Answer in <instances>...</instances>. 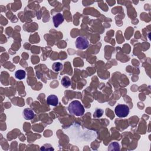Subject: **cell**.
<instances>
[{
	"mask_svg": "<svg viewBox=\"0 0 151 151\" xmlns=\"http://www.w3.org/2000/svg\"><path fill=\"white\" fill-rule=\"evenodd\" d=\"M23 116L25 120H31L35 116L34 111L30 108H25L23 110Z\"/></svg>",
	"mask_w": 151,
	"mask_h": 151,
	"instance_id": "5b68a950",
	"label": "cell"
},
{
	"mask_svg": "<svg viewBox=\"0 0 151 151\" xmlns=\"http://www.w3.org/2000/svg\"><path fill=\"white\" fill-rule=\"evenodd\" d=\"M129 107L126 104H118L114 109V112L116 116L119 117H126L129 113Z\"/></svg>",
	"mask_w": 151,
	"mask_h": 151,
	"instance_id": "7a4b0ae2",
	"label": "cell"
},
{
	"mask_svg": "<svg viewBox=\"0 0 151 151\" xmlns=\"http://www.w3.org/2000/svg\"><path fill=\"white\" fill-rule=\"evenodd\" d=\"M26 73L23 70H18L15 73V77L16 78L19 80L24 79L25 77Z\"/></svg>",
	"mask_w": 151,
	"mask_h": 151,
	"instance_id": "ba28073f",
	"label": "cell"
},
{
	"mask_svg": "<svg viewBox=\"0 0 151 151\" xmlns=\"http://www.w3.org/2000/svg\"><path fill=\"white\" fill-rule=\"evenodd\" d=\"M61 83L62 86L65 88H68L71 85V80L70 78L67 76H64L63 77V78L61 80Z\"/></svg>",
	"mask_w": 151,
	"mask_h": 151,
	"instance_id": "52a82bcc",
	"label": "cell"
},
{
	"mask_svg": "<svg viewBox=\"0 0 151 151\" xmlns=\"http://www.w3.org/2000/svg\"><path fill=\"white\" fill-rule=\"evenodd\" d=\"M75 45L77 48L83 50L88 47L89 42L86 38L82 36H79L76 40Z\"/></svg>",
	"mask_w": 151,
	"mask_h": 151,
	"instance_id": "3957f363",
	"label": "cell"
},
{
	"mask_svg": "<svg viewBox=\"0 0 151 151\" xmlns=\"http://www.w3.org/2000/svg\"><path fill=\"white\" fill-rule=\"evenodd\" d=\"M68 111L71 115L81 116L84 114L85 109L80 101L73 100L69 104L68 106Z\"/></svg>",
	"mask_w": 151,
	"mask_h": 151,
	"instance_id": "6da1fadb",
	"label": "cell"
},
{
	"mask_svg": "<svg viewBox=\"0 0 151 151\" xmlns=\"http://www.w3.org/2000/svg\"><path fill=\"white\" fill-rule=\"evenodd\" d=\"M64 19L61 13H57L52 17V21L55 27H58L61 23L63 22Z\"/></svg>",
	"mask_w": 151,
	"mask_h": 151,
	"instance_id": "277c9868",
	"label": "cell"
},
{
	"mask_svg": "<svg viewBox=\"0 0 151 151\" xmlns=\"http://www.w3.org/2000/svg\"><path fill=\"white\" fill-rule=\"evenodd\" d=\"M47 103L48 105L56 106L58 104V98L57 96L54 94H51L47 97Z\"/></svg>",
	"mask_w": 151,
	"mask_h": 151,
	"instance_id": "8992f818",
	"label": "cell"
},
{
	"mask_svg": "<svg viewBox=\"0 0 151 151\" xmlns=\"http://www.w3.org/2000/svg\"><path fill=\"white\" fill-rule=\"evenodd\" d=\"M63 64L62 63H60V62H55L54 63H53L52 65V68L54 71H56V72H58L60 71H61L63 69Z\"/></svg>",
	"mask_w": 151,
	"mask_h": 151,
	"instance_id": "9c48e42d",
	"label": "cell"
}]
</instances>
